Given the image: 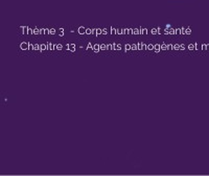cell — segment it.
Listing matches in <instances>:
<instances>
[{
  "mask_svg": "<svg viewBox=\"0 0 209 176\" xmlns=\"http://www.w3.org/2000/svg\"><path fill=\"white\" fill-rule=\"evenodd\" d=\"M181 30H182V34H185V30H186V29L183 27V28H181Z\"/></svg>",
  "mask_w": 209,
  "mask_h": 176,
  "instance_id": "ab89813d",
  "label": "cell"
},
{
  "mask_svg": "<svg viewBox=\"0 0 209 176\" xmlns=\"http://www.w3.org/2000/svg\"><path fill=\"white\" fill-rule=\"evenodd\" d=\"M124 49H126V51L132 50V49H131V45H130V44H126V46H124Z\"/></svg>",
  "mask_w": 209,
  "mask_h": 176,
  "instance_id": "9a60e30c",
  "label": "cell"
},
{
  "mask_svg": "<svg viewBox=\"0 0 209 176\" xmlns=\"http://www.w3.org/2000/svg\"><path fill=\"white\" fill-rule=\"evenodd\" d=\"M35 49V45L33 44H29V47H28V50H33Z\"/></svg>",
  "mask_w": 209,
  "mask_h": 176,
  "instance_id": "4dcf8cb0",
  "label": "cell"
},
{
  "mask_svg": "<svg viewBox=\"0 0 209 176\" xmlns=\"http://www.w3.org/2000/svg\"><path fill=\"white\" fill-rule=\"evenodd\" d=\"M164 32H165V34H176V29H174L173 27H170V24H167L165 29H164Z\"/></svg>",
  "mask_w": 209,
  "mask_h": 176,
  "instance_id": "6da1fadb",
  "label": "cell"
},
{
  "mask_svg": "<svg viewBox=\"0 0 209 176\" xmlns=\"http://www.w3.org/2000/svg\"><path fill=\"white\" fill-rule=\"evenodd\" d=\"M93 50V45L91 43H88V46H87V50Z\"/></svg>",
  "mask_w": 209,
  "mask_h": 176,
  "instance_id": "ffe728a7",
  "label": "cell"
},
{
  "mask_svg": "<svg viewBox=\"0 0 209 176\" xmlns=\"http://www.w3.org/2000/svg\"><path fill=\"white\" fill-rule=\"evenodd\" d=\"M142 43H138V46H137V47H138V50H142Z\"/></svg>",
  "mask_w": 209,
  "mask_h": 176,
  "instance_id": "83f0119b",
  "label": "cell"
},
{
  "mask_svg": "<svg viewBox=\"0 0 209 176\" xmlns=\"http://www.w3.org/2000/svg\"><path fill=\"white\" fill-rule=\"evenodd\" d=\"M174 49H175V50H178V49H180V45H179V44H176V45H174Z\"/></svg>",
  "mask_w": 209,
  "mask_h": 176,
  "instance_id": "1f68e13d",
  "label": "cell"
},
{
  "mask_svg": "<svg viewBox=\"0 0 209 176\" xmlns=\"http://www.w3.org/2000/svg\"><path fill=\"white\" fill-rule=\"evenodd\" d=\"M86 34H92V29L91 28H87L86 29Z\"/></svg>",
  "mask_w": 209,
  "mask_h": 176,
  "instance_id": "d4e9b609",
  "label": "cell"
},
{
  "mask_svg": "<svg viewBox=\"0 0 209 176\" xmlns=\"http://www.w3.org/2000/svg\"><path fill=\"white\" fill-rule=\"evenodd\" d=\"M131 49H132V50H137V49H138V47H137V45L133 44V45H131Z\"/></svg>",
  "mask_w": 209,
  "mask_h": 176,
  "instance_id": "4316f807",
  "label": "cell"
},
{
  "mask_svg": "<svg viewBox=\"0 0 209 176\" xmlns=\"http://www.w3.org/2000/svg\"><path fill=\"white\" fill-rule=\"evenodd\" d=\"M100 50H107V45H105V44H100Z\"/></svg>",
  "mask_w": 209,
  "mask_h": 176,
  "instance_id": "603a6c76",
  "label": "cell"
},
{
  "mask_svg": "<svg viewBox=\"0 0 209 176\" xmlns=\"http://www.w3.org/2000/svg\"><path fill=\"white\" fill-rule=\"evenodd\" d=\"M86 29H87V28H85L84 27V26H81V27H79V34H86Z\"/></svg>",
  "mask_w": 209,
  "mask_h": 176,
  "instance_id": "5b68a950",
  "label": "cell"
},
{
  "mask_svg": "<svg viewBox=\"0 0 209 176\" xmlns=\"http://www.w3.org/2000/svg\"><path fill=\"white\" fill-rule=\"evenodd\" d=\"M67 48H68V50H70L71 52L75 51V45H74V44H68V45H67Z\"/></svg>",
  "mask_w": 209,
  "mask_h": 176,
  "instance_id": "277c9868",
  "label": "cell"
},
{
  "mask_svg": "<svg viewBox=\"0 0 209 176\" xmlns=\"http://www.w3.org/2000/svg\"><path fill=\"white\" fill-rule=\"evenodd\" d=\"M194 45H189V49H194Z\"/></svg>",
  "mask_w": 209,
  "mask_h": 176,
  "instance_id": "b9f144b4",
  "label": "cell"
},
{
  "mask_svg": "<svg viewBox=\"0 0 209 176\" xmlns=\"http://www.w3.org/2000/svg\"><path fill=\"white\" fill-rule=\"evenodd\" d=\"M190 34V29L188 28V29H186V30H185V34Z\"/></svg>",
  "mask_w": 209,
  "mask_h": 176,
  "instance_id": "8d00e7d4",
  "label": "cell"
},
{
  "mask_svg": "<svg viewBox=\"0 0 209 176\" xmlns=\"http://www.w3.org/2000/svg\"><path fill=\"white\" fill-rule=\"evenodd\" d=\"M133 34H140V29H138V28H134Z\"/></svg>",
  "mask_w": 209,
  "mask_h": 176,
  "instance_id": "5bb4252c",
  "label": "cell"
},
{
  "mask_svg": "<svg viewBox=\"0 0 209 176\" xmlns=\"http://www.w3.org/2000/svg\"><path fill=\"white\" fill-rule=\"evenodd\" d=\"M103 34H108V30H107L106 28H105V29H103Z\"/></svg>",
  "mask_w": 209,
  "mask_h": 176,
  "instance_id": "74e56055",
  "label": "cell"
},
{
  "mask_svg": "<svg viewBox=\"0 0 209 176\" xmlns=\"http://www.w3.org/2000/svg\"><path fill=\"white\" fill-rule=\"evenodd\" d=\"M40 34H45V28H42V29H40Z\"/></svg>",
  "mask_w": 209,
  "mask_h": 176,
  "instance_id": "d590c367",
  "label": "cell"
},
{
  "mask_svg": "<svg viewBox=\"0 0 209 176\" xmlns=\"http://www.w3.org/2000/svg\"><path fill=\"white\" fill-rule=\"evenodd\" d=\"M33 50H40V45L35 44V49H33Z\"/></svg>",
  "mask_w": 209,
  "mask_h": 176,
  "instance_id": "d6a6232c",
  "label": "cell"
},
{
  "mask_svg": "<svg viewBox=\"0 0 209 176\" xmlns=\"http://www.w3.org/2000/svg\"><path fill=\"white\" fill-rule=\"evenodd\" d=\"M154 50H155V52H159L161 50V45H159V44H156L155 45V48H154Z\"/></svg>",
  "mask_w": 209,
  "mask_h": 176,
  "instance_id": "ba28073f",
  "label": "cell"
},
{
  "mask_svg": "<svg viewBox=\"0 0 209 176\" xmlns=\"http://www.w3.org/2000/svg\"><path fill=\"white\" fill-rule=\"evenodd\" d=\"M103 34V29L100 28H96V36H99V34Z\"/></svg>",
  "mask_w": 209,
  "mask_h": 176,
  "instance_id": "2e32d148",
  "label": "cell"
},
{
  "mask_svg": "<svg viewBox=\"0 0 209 176\" xmlns=\"http://www.w3.org/2000/svg\"><path fill=\"white\" fill-rule=\"evenodd\" d=\"M28 34H33V29H31V28H28Z\"/></svg>",
  "mask_w": 209,
  "mask_h": 176,
  "instance_id": "836d02e7",
  "label": "cell"
},
{
  "mask_svg": "<svg viewBox=\"0 0 209 176\" xmlns=\"http://www.w3.org/2000/svg\"><path fill=\"white\" fill-rule=\"evenodd\" d=\"M28 47H29V44L27 42H22L20 44V48L21 50H28Z\"/></svg>",
  "mask_w": 209,
  "mask_h": 176,
  "instance_id": "7a4b0ae2",
  "label": "cell"
},
{
  "mask_svg": "<svg viewBox=\"0 0 209 176\" xmlns=\"http://www.w3.org/2000/svg\"><path fill=\"white\" fill-rule=\"evenodd\" d=\"M47 49H48V50H55V46L52 45L51 43H48V44H47Z\"/></svg>",
  "mask_w": 209,
  "mask_h": 176,
  "instance_id": "8fae6325",
  "label": "cell"
},
{
  "mask_svg": "<svg viewBox=\"0 0 209 176\" xmlns=\"http://www.w3.org/2000/svg\"><path fill=\"white\" fill-rule=\"evenodd\" d=\"M62 48H63V46L61 45V44H58V45L55 46V49H58V50H62Z\"/></svg>",
  "mask_w": 209,
  "mask_h": 176,
  "instance_id": "e0dca14e",
  "label": "cell"
},
{
  "mask_svg": "<svg viewBox=\"0 0 209 176\" xmlns=\"http://www.w3.org/2000/svg\"><path fill=\"white\" fill-rule=\"evenodd\" d=\"M111 34H117V29H116V28L111 27Z\"/></svg>",
  "mask_w": 209,
  "mask_h": 176,
  "instance_id": "44dd1931",
  "label": "cell"
},
{
  "mask_svg": "<svg viewBox=\"0 0 209 176\" xmlns=\"http://www.w3.org/2000/svg\"><path fill=\"white\" fill-rule=\"evenodd\" d=\"M46 49H47L46 44H41L40 45V51H43V50H46Z\"/></svg>",
  "mask_w": 209,
  "mask_h": 176,
  "instance_id": "7c38bea8",
  "label": "cell"
},
{
  "mask_svg": "<svg viewBox=\"0 0 209 176\" xmlns=\"http://www.w3.org/2000/svg\"><path fill=\"white\" fill-rule=\"evenodd\" d=\"M161 50H167L166 44H162V45H161Z\"/></svg>",
  "mask_w": 209,
  "mask_h": 176,
  "instance_id": "cb8c5ba5",
  "label": "cell"
},
{
  "mask_svg": "<svg viewBox=\"0 0 209 176\" xmlns=\"http://www.w3.org/2000/svg\"><path fill=\"white\" fill-rule=\"evenodd\" d=\"M182 34V30L180 28H177L176 29V34Z\"/></svg>",
  "mask_w": 209,
  "mask_h": 176,
  "instance_id": "f546056e",
  "label": "cell"
},
{
  "mask_svg": "<svg viewBox=\"0 0 209 176\" xmlns=\"http://www.w3.org/2000/svg\"><path fill=\"white\" fill-rule=\"evenodd\" d=\"M155 46L153 45V44H150V45H148V50H154Z\"/></svg>",
  "mask_w": 209,
  "mask_h": 176,
  "instance_id": "7402d4cb",
  "label": "cell"
},
{
  "mask_svg": "<svg viewBox=\"0 0 209 176\" xmlns=\"http://www.w3.org/2000/svg\"><path fill=\"white\" fill-rule=\"evenodd\" d=\"M100 50V45L99 44H95L93 45V51L94 52H98Z\"/></svg>",
  "mask_w": 209,
  "mask_h": 176,
  "instance_id": "8992f818",
  "label": "cell"
},
{
  "mask_svg": "<svg viewBox=\"0 0 209 176\" xmlns=\"http://www.w3.org/2000/svg\"><path fill=\"white\" fill-rule=\"evenodd\" d=\"M124 34H133V29H128V28H126L124 29Z\"/></svg>",
  "mask_w": 209,
  "mask_h": 176,
  "instance_id": "9c48e42d",
  "label": "cell"
},
{
  "mask_svg": "<svg viewBox=\"0 0 209 176\" xmlns=\"http://www.w3.org/2000/svg\"><path fill=\"white\" fill-rule=\"evenodd\" d=\"M28 26H21L20 27V31L22 34H28Z\"/></svg>",
  "mask_w": 209,
  "mask_h": 176,
  "instance_id": "3957f363",
  "label": "cell"
},
{
  "mask_svg": "<svg viewBox=\"0 0 209 176\" xmlns=\"http://www.w3.org/2000/svg\"><path fill=\"white\" fill-rule=\"evenodd\" d=\"M180 49H185V46L184 45H181V46H180Z\"/></svg>",
  "mask_w": 209,
  "mask_h": 176,
  "instance_id": "60d3db41",
  "label": "cell"
},
{
  "mask_svg": "<svg viewBox=\"0 0 209 176\" xmlns=\"http://www.w3.org/2000/svg\"><path fill=\"white\" fill-rule=\"evenodd\" d=\"M152 34H159V30H158V28H153V29H152Z\"/></svg>",
  "mask_w": 209,
  "mask_h": 176,
  "instance_id": "4fadbf2b",
  "label": "cell"
},
{
  "mask_svg": "<svg viewBox=\"0 0 209 176\" xmlns=\"http://www.w3.org/2000/svg\"><path fill=\"white\" fill-rule=\"evenodd\" d=\"M174 46L173 45H167V50H173Z\"/></svg>",
  "mask_w": 209,
  "mask_h": 176,
  "instance_id": "e575fe53",
  "label": "cell"
},
{
  "mask_svg": "<svg viewBox=\"0 0 209 176\" xmlns=\"http://www.w3.org/2000/svg\"><path fill=\"white\" fill-rule=\"evenodd\" d=\"M148 34V29L143 27H140V34Z\"/></svg>",
  "mask_w": 209,
  "mask_h": 176,
  "instance_id": "30bf717a",
  "label": "cell"
},
{
  "mask_svg": "<svg viewBox=\"0 0 209 176\" xmlns=\"http://www.w3.org/2000/svg\"><path fill=\"white\" fill-rule=\"evenodd\" d=\"M33 34H40V29H38V28H33Z\"/></svg>",
  "mask_w": 209,
  "mask_h": 176,
  "instance_id": "ac0fdd59",
  "label": "cell"
},
{
  "mask_svg": "<svg viewBox=\"0 0 209 176\" xmlns=\"http://www.w3.org/2000/svg\"><path fill=\"white\" fill-rule=\"evenodd\" d=\"M121 49V45L119 44H113V50H120Z\"/></svg>",
  "mask_w": 209,
  "mask_h": 176,
  "instance_id": "52a82bcc",
  "label": "cell"
},
{
  "mask_svg": "<svg viewBox=\"0 0 209 176\" xmlns=\"http://www.w3.org/2000/svg\"><path fill=\"white\" fill-rule=\"evenodd\" d=\"M92 34H96V28L92 29Z\"/></svg>",
  "mask_w": 209,
  "mask_h": 176,
  "instance_id": "f35d334b",
  "label": "cell"
},
{
  "mask_svg": "<svg viewBox=\"0 0 209 176\" xmlns=\"http://www.w3.org/2000/svg\"><path fill=\"white\" fill-rule=\"evenodd\" d=\"M124 34V29H117V34Z\"/></svg>",
  "mask_w": 209,
  "mask_h": 176,
  "instance_id": "d6986e66",
  "label": "cell"
},
{
  "mask_svg": "<svg viewBox=\"0 0 209 176\" xmlns=\"http://www.w3.org/2000/svg\"><path fill=\"white\" fill-rule=\"evenodd\" d=\"M107 50H113V44L107 45Z\"/></svg>",
  "mask_w": 209,
  "mask_h": 176,
  "instance_id": "484cf974",
  "label": "cell"
},
{
  "mask_svg": "<svg viewBox=\"0 0 209 176\" xmlns=\"http://www.w3.org/2000/svg\"><path fill=\"white\" fill-rule=\"evenodd\" d=\"M55 34V28H50V32H49V34Z\"/></svg>",
  "mask_w": 209,
  "mask_h": 176,
  "instance_id": "f1b7e54d",
  "label": "cell"
}]
</instances>
